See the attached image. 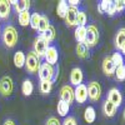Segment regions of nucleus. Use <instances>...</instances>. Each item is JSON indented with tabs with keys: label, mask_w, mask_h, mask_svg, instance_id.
<instances>
[{
	"label": "nucleus",
	"mask_w": 125,
	"mask_h": 125,
	"mask_svg": "<svg viewBox=\"0 0 125 125\" xmlns=\"http://www.w3.org/2000/svg\"><path fill=\"white\" fill-rule=\"evenodd\" d=\"M45 125H61V123L58 120V118H55V116H50V118L46 120Z\"/></svg>",
	"instance_id": "37"
},
{
	"label": "nucleus",
	"mask_w": 125,
	"mask_h": 125,
	"mask_svg": "<svg viewBox=\"0 0 125 125\" xmlns=\"http://www.w3.org/2000/svg\"><path fill=\"white\" fill-rule=\"evenodd\" d=\"M74 100L79 104H84L88 100V89L85 84H80L74 89Z\"/></svg>",
	"instance_id": "10"
},
{
	"label": "nucleus",
	"mask_w": 125,
	"mask_h": 125,
	"mask_svg": "<svg viewBox=\"0 0 125 125\" xmlns=\"http://www.w3.org/2000/svg\"><path fill=\"white\" fill-rule=\"evenodd\" d=\"M110 58H111V61L114 62V65H115V66H120V65L124 64V56L119 53V51L114 53Z\"/></svg>",
	"instance_id": "33"
},
{
	"label": "nucleus",
	"mask_w": 125,
	"mask_h": 125,
	"mask_svg": "<svg viewBox=\"0 0 125 125\" xmlns=\"http://www.w3.org/2000/svg\"><path fill=\"white\" fill-rule=\"evenodd\" d=\"M114 6H115L116 13H121L123 10L125 9V5H124L123 0H116V1H114Z\"/></svg>",
	"instance_id": "35"
},
{
	"label": "nucleus",
	"mask_w": 125,
	"mask_h": 125,
	"mask_svg": "<svg viewBox=\"0 0 125 125\" xmlns=\"http://www.w3.org/2000/svg\"><path fill=\"white\" fill-rule=\"evenodd\" d=\"M101 68H103L104 74H105L106 76H113L114 73H115V69H116V66L114 65V62L111 61V58L110 56H105V58H104Z\"/></svg>",
	"instance_id": "14"
},
{
	"label": "nucleus",
	"mask_w": 125,
	"mask_h": 125,
	"mask_svg": "<svg viewBox=\"0 0 125 125\" xmlns=\"http://www.w3.org/2000/svg\"><path fill=\"white\" fill-rule=\"evenodd\" d=\"M11 11V5L8 0H0V19L5 20L9 18Z\"/></svg>",
	"instance_id": "17"
},
{
	"label": "nucleus",
	"mask_w": 125,
	"mask_h": 125,
	"mask_svg": "<svg viewBox=\"0 0 125 125\" xmlns=\"http://www.w3.org/2000/svg\"><path fill=\"white\" fill-rule=\"evenodd\" d=\"M14 90V81L9 75H5L0 79V94L3 96H10Z\"/></svg>",
	"instance_id": "7"
},
{
	"label": "nucleus",
	"mask_w": 125,
	"mask_h": 125,
	"mask_svg": "<svg viewBox=\"0 0 125 125\" xmlns=\"http://www.w3.org/2000/svg\"><path fill=\"white\" fill-rule=\"evenodd\" d=\"M68 9H69L68 1H65V0H60V1L58 3V6H56V13H58L59 18L65 19L66 13H68Z\"/></svg>",
	"instance_id": "20"
},
{
	"label": "nucleus",
	"mask_w": 125,
	"mask_h": 125,
	"mask_svg": "<svg viewBox=\"0 0 125 125\" xmlns=\"http://www.w3.org/2000/svg\"><path fill=\"white\" fill-rule=\"evenodd\" d=\"M124 65H125V59H124Z\"/></svg>",
	"instance_id": "45"
},
{
	"label": "nucleus",
	"mask_w": 125,
	"mask_h": 125,
	"mask_svg": "<svg viewBox=\"0 0 125 125\" xmlns=\"http://www.w3.org/2000/svg\"><path fill=\"white\" fill-rule=\"evenodd\" d=\"M88 23V15L85 11L79 10L78 15H76V21H75V26H86Z\"/></svg>",
	"instance_id": "26"
},
{
	"label": "nucleus",
	"mask_w": 125,
	"mask_h": 125,
	"mask_svg": "<svg viewBox=\"0 0 125 125\" xmlns=\"http://www.w3.org/2000/svg\"><path fill=\"white\" fill-rule=\"evenodd\" d=\"M3 125H15V123H14V120L13 119H6L5 121H4V124Z\"/></svg>",
	"instance_id": "40"
},
{
	"label": "nucleus",
	"mask_w": 125,
	"mask_h": 125,
	"mask_svg": "<svg viewBox=\"0 0 125 125\" xmlns=\"http://www.w3.org/2000/svg\"><path fill=\"white\" fill-rule=\"evenodd\" d=\"M111 4H113L111 0H101V1L99 3V5H98L99 13H100V14H106Z\"/></svg>",
	"instance_id": "30"
},
{
	"label": "nucleus",
	"mask_w": 125,
	"mask_h": 125,
	"mask_svg": "<svg viewBox=\"0 0 125 125\" xmlns=\"http://www.w3.org/2000/svg\"><path fill=\"white\" fill-rule=\"evenodd\" d=\"M79 4H80L79 0H69V1H68V5L69 6H74V8H78Z\"/></svg>",
	"instance_id": "39"
},
{
	"label": "nucleus",
	"mask_w": 125,
	"mask_h": 125,
	"mask_svg": "<svg viewBox=\"0 0 125 125\" xmlns=\"http://www.w3.org/2000/svg\"><path fill=\"white\" fill-rule=\"evenodd\" d=\"M99 43V30L95 25H89L86 26V39H85V44L89 48H93L98 45Z\"/></svg>",
	"instance_id": "6"
},
{
	"label": "nucleus",
	"mask_w": 125,
	"mask_h": 125,
	"mask_svg": "<svg viewBox=\"0 0 125 125\" xmlns=\"http://www.w3.org/2000/svg\"><path fill=\"white\" fill-rule=\"evenodd\" d=\"M75 40L79 43H85V39H86V26H76L75 29V33H74Z\"/></svg>",
	"instance_id": "19"
},
{
	"label": "nucleus",
	"mask_w": 125,
	"mask_h": 125,
	"mask_svg": "<svg viewBox=\"0 0 125 125\" xmlns=\"http://www.w3.org/2000/svg\"><path fill=\"white\" fill-rule=\"evenodd\" d=\"M76 54L79 58L81 59H85L89 56V46L85 43H79L76 45Z\"/></svg>",
	"instance_id": "24"
},
{
	"label": "nucleus",
	"mask_w": 125,
	"mask_h": 125,
	"mask_svg": "<svg viewBox=\"0 0 125 125\" xmlns=\"http://www.w3.org/2000/svg\"><path fill=\"white\" fill-rule=\"evenodd\" d=\"M78 8L74 6H69L68 13L65 16V23L68 26H75V21H76V15H78Z\"/></svg>",
	"instance_id": "15"
},
{
	"label": "nucleus",
	"mask_w": 125,
	"mask_h": 125,
	"mask_svg": "<svg viewBox=\"0 0 125 125\" xmlns=\"http://www.w3.org/2000/svg\"><path fill=\"white\" fill-rule=\"evenodd\" d=\"M40 65H41V59L34 53V51L28 53L26 59H25V65H24L26 73H29V74H35V73L39 71Z\"/></svg>",
	"instance_id": "3"
},
{
	"label": "nucleus",
	"mask_w": 125,
	"mask_h": 125,
	"mask_svg": "<svg viewBox=\"0 0 125 125\" xmlns=\"http://www.w3.org/2000/svg\"><path fill=\"white\" fill-rule=\"evenodd\" d=\"M114 43H115V48L119 50V53L121 55H125V28H120L116 31Z\"/></svg>",
	"instance_id": "9"
},
{
	"label": "nucleus",
	"mask_w": 125,
	"mask_h": 125,
	"mask_svg": "<svg viewBox=\"0 0 125 125\" xmlns=\"http://www.w3.org/2000/svg\"><path fill=\"white\" fill-rule=\"evenodd\" d=\"M14 8H15L16 13L25 11V10H29V8H30V1L29 0H20V1H18V4Z\"/></svg>",
	"instance_id": "29"
},
{
	"label": "nucleus",
	"mask_w": 125,
	"mask_h": 125,
	"mask_svg": "<svg viewBox=\"0 0 125 125\" xmlns=\"http://www.w3.org/2000/svg\"><path fill=\"white\" fill-rule=\"evenodd\" d=\"M40 35H43L49 43H51L54 39H55V35H56V31H55V28L53 26V25H50L49 28H48V30L45 31L44 34H40Z\"/></svg>",
	"instance_id": "31"
},
{
	"label": "nucleus",
	"mask_w": 125,
	"mask_h": 125,
	"mask_svg": "<svg viewBox=\"0 0 125 125\" xmlns=\"http://www.w3.org/2000/svg\"><path fill=\"white\" fill-rule=\"evenodd\" d=\"M114 75H115L116 80H119V81H124V80H125V65L123 64V65H120V66H116Z\"/></svg>",
	"instance_id": "32"
},
{
	"label": "nucleus",
	"mask_w": 125,
	"mask_h": 125,
	"mask_svg": "<svg viewBox=\"0 0 125 125\" xmlns=\"http://www.w3.org/2000/svg\"><path fill=\"white\" fill-rule=\"evenodd\" d=\"M58 71H59V68H54L49 65L48 62H41V65L39 68V79L40 81H46V80H50V81H55L56 78H58Z\"/></svg>",
	"instance_id": "2"
},
{
	"label": "nucleus",
	"mask_w": 125,
	"mask_h": 125,
	"mask_svg": "<svg viewBox=\"0 0 125 125\" xmlns=\"http://www.w3.org/2000/svg\"><path fill=\"white\" fill-rule=\"evenodd\" d=\"M109 16H113V15H115L116 14V10H115V6H114V1H113V4L110 5V8H109V10H108V13H106Z\"/></svg>",
	"instance_id": "38"
},
{
	"label": "nucleus",
	"mask_w": 125,
	"mask_h": 125,
	"mask_svg": "<svg viewBox=\"0 0 125 125\" xmlns=\"http://www.w3.org/2000/svg\"><path fill=\"white\" fill-rule=\"evenodd\" d=\"M116 111H118V108L114 105L111 101H109L108 99L103 103V113H104V115H105V116L113 118L116 114Z\"/></svg>",
	"instance_id": "16"
},
{
	"label": "nucleus",
	"mask_w": 125,
	"mask_h": 125,
	"mask_svg": "<svg viewBox=\"0 0 125 125\" xmlns=\"http://www.w3.org/2000/svg\"><path fill=\"white\" fill-rule=\"evenodd\" d=\"M40 14L39 13H33L31 14V18H30V26L33 28L34 30H38V26H39V21H40Z\"/></svg>",
	"instance_id": "34"
},
{
	"label": "nucleus",
	"mask_w": 125,
	"mask_h": 125,
	"mask_svg": "<svg viewBox=\"0 0 125 125\" xmlns=\"http://www.w3.org/2000/svg\"><path fill=\"white\" fill-rule=\"evenodd\" d=\"M0 38H1V28H0Z\"/></svg>",
	"instance_id": "43"
},
{
	"label": "nucleus",
	"mask_w": 125,
	"mask_h": 125,
	"mask_svg": "<svg viewBox=\"0 0 125 125\" xmlns=\"http://www.w3.org/2000/svg\"><path fill=\"white\" fill-rule=\"evenodd\" d=\"M50 46V43L43 36V35H39L36 36V39L34 40V45H33V51L34 53L41 59V58H44L45 53H46V50Z\"/></svg>",
	"instance_id": "4"
},
{
	"label": "nucleus",
	"mask_w": 125,
	"mask_h": 125,
	"mask_svg": "<svg viewBox=\"0 0 125 125\" xmlns=\"http://www.w3.org/2000/svg\"><path fill=\"white\" fill-rule=\"evenodd\" d=\"M44 59H45V62H48L49 65H51V66L56 65L58 60H59V51H58L56 46L50 45L46 50L45 55H44Z\"/></svg>",
	"instance_id": "8"
},
{
	"label": "nucleus",
	"mask_w": 125,
	"mask_h": 125,
	"mask_svg": "<svg viewBox=\"0 0 125 125\" xmlns=\"http://www.w3.org/2000/svg\"><path fill=\"white\" fill-rule=\"evenodd\" d=\"M1 39H3V43L6 48H14L18 44V40H19V35H18V31L15 29V26L13 25H5L4 29L1 30Z\"/></svg>",
	"instance_id": "1"
},
{
	"label": "nucleus",
	"mask_w": 125,
	"mask_h": 125,
	"mask_svg": "<svg viewBox=\"0 0 125 125\" xmlns=\"http://www.w3.org/2000/svg\"><path fill=\"white\" fill-rule=\"evenodd\" d=\"M60 100L68 103L69 105H71L74 101V89L71 85H64L60 89Z\"/></svg>",
	"instance_id": "11"
},
{
	"label": "nucleus",
	"mask_w": 125,
	"mask_h": 125,
	"mask_svg": "<svg viewBox=\"0 0 125 125\" xmlns=\"http://www.w3.org/2000/svg\"><path fill=\"white\" fill-rule=\"evenodd\" d=\"M30 18H31V14L29 10H25V11H21L18 14V20H19V24L21 26H26L30 24Z\"/></svg>",
	"instance_id": "23"
},
{
	"label": "nucleus",
	"mask_w": 125,
	"mask_h": 125,
	"mask_svg": "<svg viewBox=\"0 0 125 125\" xmlns=\"http://www.w3.org/2000/svg\"><path fill=\"white\" fill-rule=\"evenodd\" d=\"M53 81L50 80H46V81H40V91L41 94H44V95H48V94L53 89Z\"/></svg>",
	"instance_id": "28"
},
{
	"label": "nucleus",
	"mask_w": 125,
	"mask_h": 125,
	"mask_svg": "<svg viewBox=\"0 0 125 125\" xmlns=\"http://www.w3.org/2000/svg\"><path fill=\"white\" fill-rule=\"evenodd\" d=\"M84 119L89 124L95 121V119H96V111H95V109H94V106H88L85 109V111H84Z\"/></svg>",
	"instance_id": "22"
},
{
	"label": "nucleus",
	"mask_w": 125,
	"mask_h": 125,
	"mask_svg": "<svg viewBox=\"0 0 125 125\" xmlns=\"http://www.w3.org/2000/svg\"><path fill=\"white\" fill-rule=\"evenodd\" d=\"M9 3H10V5H11V6H15V5L18 4V1H16V0H10Z\"/></svg>",
	"instance_id": "41"
},
{
	"label": "nucleus",
	"mask_w": 125,
	"mask_h": 125,
	"mask_svg": "<svg viewBox=\"0 0 125 125\" xmlns=\"http://www.w3.org/2000/svg\"><path fill=\"white\" fill-rule=\"evenodd\" d=\"M25 59H26V55L23 53V51H16L15 55H14V65L16 68H24Z\"/></svg>",
	"instance_id": "25"
},
{
	"label": "nucleus",
	"mask_w": 125,
	"mask_h": 125,
	"mask_svg": "<svg viewBox=\"0 0 125 125\" xmlns=\"http://www.w3.org/2000/svg\"><path fill=\"white\" fill-rule=\"evenodd\" d=\"M123 118H124V120H125V109H124V113H123Z\"/></svg>",
	"instance_id": "42"
},
{
	"label": "nucleus",
	"mask_w": 125,
	"mask_h": 125,
	"mask_svg": "<svg viewBox=\"0 0 125 125\" xmlns=\"http://www.w3.org/2000/svg\"><path fill=\"white\" fill-rule=\"evenodd\" d=\"M61 125H78V123H76V120H75L74 116H66Z\"/></svg>",
	"instance_id": "36"
},
{
	"label": "nucleus",
	"mask_w": 125,
	"mask_h": 125,
	"mask_svg": "<svg viewBox=\"0 0 125 125\" xmlns=\"http://www.w3.org/2000/svg\"><path fill=\"white\" fill-rule=\"evenodd\" d=\"M56 110H58V114H59L60 116H62V118H66L68 113H69V110H70V105H69L68 103H65V101L59 100V101H58Z\"/></svg>",
	"instance_id": "21"
},
{
	"label": "nucleus",
	"mask_w": 125,
	"mask_h": 125,
	"mask_svg": "<svg viewBox=\"0 0 125 125\" xmlns=\"http://www.w3.org/2000/svg\"><path fill=\"white\" fill-rule=\"evenodd\" d=\"M50 26V23H49V19L46 15H41L40 16V21H39V26H38V30L40 34H44L45 31L48 30V28Z\"/></svg>",
	"instance_id": "27"
},
{
	"label": "nucleus",
	"mask_w": 125,
	"mask_h": 125,
	"mask_svg": "<svg viewBox=\"0 0 125 125\" xmlns=\"http://www.w3.org/2000/svg\"><path fill=\"white\" fill-rule=\"evenodd\" d=\"M83 80H84V74H83V70L80 68H74L70 73V85L78 86L80 84H83Z\"/></svg>",
	"instance_id": "13"
},
{
	"label": "nucleus",
	"mask_w": 125,
	"mask_h": 125,
	"mask_svg": "<svg viewBox=\"0 0 125 125\" xmlns=\"http://www.w3.org/2000/svg\"><path fill=\"white\" fill-rule=\"evenodd\" d=\"M123 1H124V5H125V0H123Z\"/></svg>",
	"instance_id": "44"
},
{
	"label": "nucleus",
	"mask_w": 125,
	"mask_h": 125,
	"mask_svg": "<svg viewBox=\"0 0 125 125\" xmlns=\"http://www.w3.org/2000/svg\"><path fill=\"white\" fill-rule=\"evenodd\" d=\"M109 101H111L114 105H115L116 108L121 106V104H123V95H121V93L118 88H111L108 93V98H106Z\"/></svg>",
	"instance_id": "12"
},
{
	"label": "nucleus",
	"mask_w": 125,
	"mask_h": 125,
	"mask_svg": "<svg viewBox=\"0 0 125 125\" xmlns=\"http://www.w3.org/2000/svg\"><path fill=\"white\" fill-rule=\"evenodd\" d=\"M34 91V84L33 81L29 80V79H25L21 84V93L24 96H30Z\"/></svg>",
	"instance_id": "18"
},
{
	"label": "nucleus",
	"mask_w": 125,
	"mask_h": 125,
	"mask_svg": "<svg viewBox=\"0 0 125 125\" xmlns=\"http://www.w3.org/2000/svg\"><path fill=\"white\" fill-rule=\"evenodd\" d=\"M88 89V99L91 103H96L101 98V85L98 81H90L86 85Z\"/></svg>",
	"instance_id": "5"
}]
</instances>
